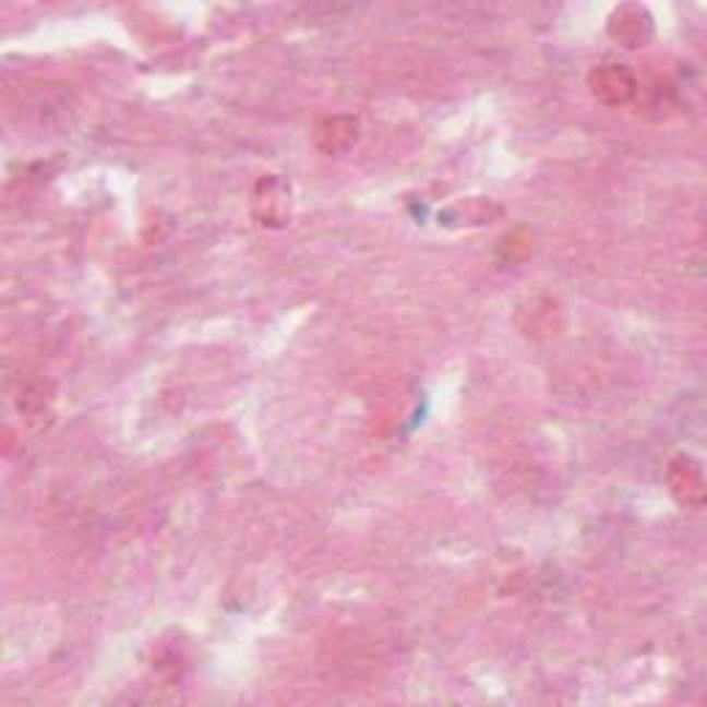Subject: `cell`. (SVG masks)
<instances>
[{
    "label": "cell",
    "instance_id": "5",
    "mask_svg": "<svg viewBox=\"0 0 707 707\" xmlns=\"http://www.w3.org/2000/svg\"><path fill=\"white\" fill-rule=\"evenodd\" d=\"M357 130L360 122L354 117H326L315 130V144L329 155L346 153L357 142Z\"/></svg>",
    "mask_w": 707,
    "mask_h": 707
},
{
    "label": "cell",
    "instance_id": "3",
    "mask_svg": "<svg viewBox=\"0 0 707 707\" xmlns=\"http://www.w3.org/2000/svg\"><path fill=\"white\" fill-rule=\"evenodd\" d=\"M254 207H257L260 225L283 227L285 221L290 218V189H288V183H285V180H279L277 175L260 180Z\"/></svg>",
    "mask_w": 707,
    "mask_h": 707
},
{
    "label": "cell",
    "instance_id": "1",
    "mask_svg": "<svg viewBox=\"0 0 707 707\" xmlns=\"http://www.w3.org/2000/svg\"><path fill=\"white\" fill-rule=\"evenodd\" d=\"M652 17L644 7H619L608 17V36L625 50L644 48L652 39Z\"/></svg>",
    "mask_w": 707,
    "mask_h": 707
},
{
    "label": "cell",
    "instance_id": "2",
    "mask_svg": "<svg viewBox=\"0 0 707 707\" xmlns=\"http://www.w3.org/2000/svg\"><path fill=\"white\" fill-rule=\"evenodd\" d=\"M591 95L606 106H625L636 97L638 83L627 67L622 64H602L589 75Z\"/></svg>",
    "mask_w": 707,
    "mask_h": 707
},
{
    "label": "cell",
    "instance_id": "4",
    "mask_svg": "<svg viewBox=\"0 0 707 707\" xmlns=\"http://www.w3.org/2000/svg\"><path fill=\"white\" fill-rule=\"evenodd\" d=\"M669 487H672L674 498L683 506L699 508L705 503V478H702L699 462L691 456H678L669 467Z\"/></svg>",
    "mask_w": 707,
    "mask_h": 707
}]
</instances>
